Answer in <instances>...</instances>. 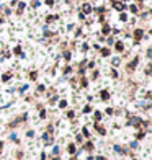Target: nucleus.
<instances>
[{
	"mask_svg": "<svg viewBox=\"0 0 152 160\" xmlns=\"http://www.w3.org/2000/svg\"><path fill=\"white\" fill-rule=\"evenodd\" d=\"M83 11H85V13H90V11H92V7H90V5H83Z\"/></svg>",
	"mask_w": 152,
	"mask_h": 160,
	"instance_id": "f257e3e1",
	"label": "nucleus"
},
{
	"mask_svg": "<svg viewBox=\"0 0 152 160\" xmlns=\"http://www.w3.org/2000/svg\"><path fill=\"white\" fill-rule=\"evenodd\" d=\"M53 2H54V0H46V3H47V5H53Z\"/></svg>",
	"mask_w": 152,
	"mask_h": 160,
	"instance_id": "f03ea898",
	"label": "nucleus"
}]
</instances>
